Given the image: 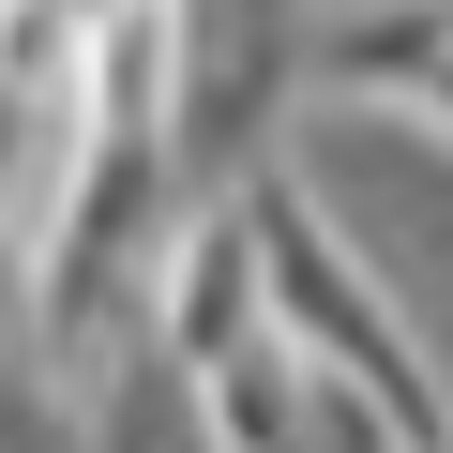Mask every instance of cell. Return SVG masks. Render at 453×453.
Masks as SVG:
<instances>
[{
	"label": "cell",
	"mask_w": 453,
	"mask_h": 453,
	"mask_svg": "<svg viewBox=\"0 0 453 453\" xmlns=\"http://www.w3.org/2000/svg\"><path fill=\"white\" fill-rule=\"evenodd\" d=\"M423 453H453V423H438V438H423Z\"/></svg>",
	"instance_id": "7a4b0ae2"
},
{
	"label": "cell",
	"mask_w": 453,
	"mask_h": 453,
	"mask_svg": "<svg viewBox=\"0 0 453 453\" xmlns=\"http://www.w3.org/2000/svg\"><path fill=\"white\" fill-rule=\"evenodd\" d=\"M91 453H242V438H226L211 378H196L166 333H136V348L91 363Z\"/></svg>",
	"instance_id": "6da1fadb"
}]
</instances>
